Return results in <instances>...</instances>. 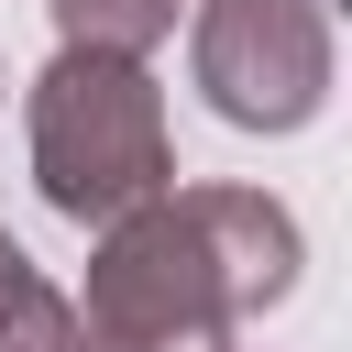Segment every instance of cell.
Wrapping results in <instances>:
<instances>
[{
	"label": "cell",
	"mask_w": 352,
	"mask_h": 352,
	"mask_svg": "<svg viewBox=\"0 0 352 352\" xmlns=\"http://www.w3.org/2000/svg\"><path fill=\"white\" fill-rule=\"evenodd\" d=\"M297 209L264 187H165L154 209L110 220L88 253L77 352H231L242 319L297 297Z\"/></svg>",
	"instance_id": "6da1fadb"
},
{
	"label": "cell",
	"mask_w": 352,
	"mask_h": 352,
	"mask_svg": "<svg viewBox=\"0 0 352 352\" xmlns=\"http://www.w3.org/2000/svg\"><path fill=\"white\" fill-rule=\"evenodd\" d=\"M22 143H33V187L55 220L110 231L132 209H154L176 187V132H165V88L143 77V55H88L55 44V66L22 99Z\"/></svg>",
	"instance_id": "7a4b0ae2"
},
{
	"label": "cell",
	"mask_w": 352,
	"mask_h": 352,
	"mask_svg": "<svg viewBox=\"0 0 352 352\" xmlns=\"http://www.w3.org/2000/svg\"><path fill=\"white\" fill-rule=\"evenodd\" d=\"M187 66L231 132H308L330 110V11L319 0H198Z\"/></svg>",
	"instance_id": "3957f363"
},
{
	"label": "cell",
	"mask_w": 352,
	"mask_h": 352,
	"mask_svg": "<svg viewBox=\"0 0 352 352\" xmlns=\"http://www.w3.org/2000/svg\"><path fill=\"white\" fill-rule=\"evenodd\" d=\"M0 352H77V308L66 286L0 231Z\"/></svg>",
	"instance_id": "277c9868"
},
{
	"label": "cell",
	"mask_w": 352,
	"mask_h": 352,
	"mask_svg": "<svg viewBox=\"0 0 352 352\" xmlns=\"http://www.w3.org/2000/svg\"><path fill=\"white\" fill-rule=\"evenodd\" d=\"M55 11V44H88V55H154L176 33L187 0H44Z\"/></svg>",
	"instance_id": "5b68a950"
}]
</instances>
